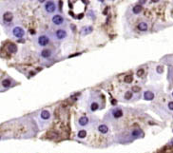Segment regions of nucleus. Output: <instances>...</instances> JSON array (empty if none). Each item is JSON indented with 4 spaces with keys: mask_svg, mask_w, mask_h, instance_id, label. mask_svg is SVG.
Masks as SVG:
<instances>
[{
    "mask_svg": "<svg viewBox=\"0 0 173 153\" xmlns=\"http://www.w3.org/2000/svg\"><path fill=\"white\" fill-rule=\"evenodd\" d=\"M45 11L48 13H53L56 11V5L53 1H47L45 4Z\"/></svg>",
    "mask_w": 173,
    "mask_h": 153,
    "instance_id": "f257e3e1",
    "label": "nucleus"
},
{
    "mask_svg": "<svg viewBox=\"0 0 173 153\" xmlns=\"http://www.w3.org/2000/svg\"><path fill=\"white\" fill-rule=\"evenodd\" d=\"M12 35L16 38H22L25 35V31L24 29H22L21 27H14L12 29Z\"/></svg>",
    "mask_w": 173,
    "mask_h": 153,
    "instance_id": "f03ea898",
    "label": "nucleus"
},
{
    "mask_svg": "<svg viewBox=\"0 0 173 153\" xmlns=\"http://www.w3.org/2000/svg\"><path fill=\"white\" fill-rule=\"evenodd\" d=\"M37 43H38L39 46H41V47H46V46L49 43V36L46 35V34L40 35V36L38 37V39H37Z\"/></svg>",
    "mask_w": 173,
    "mask_h": 153,
    "instance_id": "7ed1b4c3",
    "label": "nucleus"
},
{
    "mask_svg": "<svg viewBox=\"0 0 173 153\" xmlns=\"http://www.w3.org/2000/svg\"><path fill=\"white\" fill-rule=\"evenodd\" d=\"M51 21L56 26H60V25H62L64 23V17L62 15H60V14H55V15L52 16Z\"/></svg>",
    "mask_w": 173,
    "mask_h": 153,
    "instance_id": "20e7f679",
    "label": "nucleus"
},
{
    "mask_svg": "<svg viewBox=\"0 0 173 153\" xmlns=\"http://www.w3.org/2000/svg\"><path fill=\"white\" fill-rule=\"evenodd\" d=\"M67 35H68V32L65 31V30H63V29L57 30L55 32V36L58 40H63V39H65V38L67 37Z\"/></svg>",
    "mask_w": 173,
    "mask_h": 153,
    "instance_id": "39448f33",
    "label": "nucleus"
},
{
    "mask_svg": "<svg viewBox=\"0 0 173 153\" xmlns=\"http://www.w3.org/2000/svg\"><path fill=\"white\" fill-rule=\"evenodd\" d=\"M52 54V51H51V49H44L42 51H41V57L42 58H45V59H48L49 58L50 56Z\"/></svg>",
    "mask_w": 173,
    "mask_h": 153,
    "instance_id": "423d86ee",
    "label": "nucleus"
},
{
    "mask_svg": "<svg viewBox=\"0 0 173 153\" xmlns=\"http://www.w3.org/2000/svg\"><path fill=\"white\" fill-rule=\"evenodd\" d=\"M144 99L147 101H151L154 99V93L150 90H147L144 92Z\"/></svg>",
    "mask_w": 173,
    "mask_h": 153,
    "instance_id": "0eeeda50",
    "label": "nucleus"
},
{
    "mask_svg": "<svg viewBox=\"0 0 173 153\" xmlns=\"http://www.w3.org/2000/svg\"><path fill=\"white\" fill-rule=\"evenodd\" d=\"M112 115L115 119H119L123 116V110L121 109H115L112 111Z\"/></svg>",
    "mask_w": 173,
    "mask_h": 153,
    "instance_id": "6e6552de",
    "label": "nucleus"
},
{
    "mask_svg": "<svg viewBox=\"0 0 173 153\" xmlns=\"http://www.w3.org/2000/svg\"><path fill=\"white\" fill-rule=\"evenodd\" d=\"M40 117L42 120H49L50 118V113H49V110H42L41 113H40Z\"/></svg>",
    "mask_w": 173,
    "mask_h": 153,
    "instance_id": "1a4fd4ad",
    "label": "nucleus"
},
{
    "mask_svg": "<svg viewBox=\"0 0 173 153\" xmlns=\"http://www.w3.org/2000/svg\"><path fill=\"white\" fill-rule=\"evenodd\" d=\"M13 18V14H12L11 12H7L4 13V15H3V19H4V21H6V22H11Z\"/></svg>",
    "mask_w": 173,
    "mask_h": 153,
    "instance_id": "9d476101",
    "label": "nucleus"
},
{
    "mask_svg": "<svg viewBox=\"0 0 173 153\" xmlns=\"http://www.w3.org/2000/svg\"><path fill=\"white\" fill-rule=\"evenodd\" d=\"M7 49H8V51L10 53H15L17 51V47H16V45H14L13 43L9 44L8 47H7Z\"/></svg>",
    "mask_w": 173,
    "mask_h": 153,
    "instance_id": "9b49d317",
    "label": "nucleus"
},
{
    "mask_svg": "<svg viewBox=\"0 0 173 153\" xmlns=\"http://www.w3.org/2000/svg\"><path fill=\"white\" fill-rule=\"evenodd\" d=\"M78 124L82 126V127H84V126H86L87 124H88V118L86 116H82L80 117V119L78 120Z\"/></svg>",
    "mask_w": 173,
    "mask_h": 153,
    "instance_id": "f8f14e48",
    "label": "nucleus"
},
{
    "mask_svg": "<svg viewBox=\"0 0 173 153\" xmlns=\"http://www.w3.org/2000/svg\"><path fill=\"white\" fill-rule=\"evenodd\" d=\"M138 30L139 31H148V23H146V22H140L139 24H138Z\"/></svg>",
    "mask_w": 173,
    "mask_h": 153,
    "instance_id": "ddd939ff",
    "label": "nucleus"
},
{
    "mask_svg": "<svg viewBox=\"0 0 173 153\" xmlns=\"http://www.w3.org/2000/svg\"><path fill=\"white\" fill-rule=\"evenodd\" d=\"M98 130H99V132H101V133H103V134H106V133L108 131V126H106V125H100L98 127Z\"/></svg>",
    "mask_w": 173,
    "mask_h": 153,
    "instance_id": "4468645a",
    "label": "nucleus"
},
{
    "mask_svg": "<svg viewBox=\"0 0 173 153\" xmlns=\"http://www.w3.org/2000/svg\"><path fill=\"white\" fill-rule=\"evenodd\" d=\"M143 11V7L141 5H135V6L133 7V9H132V12L133 13H135V14H139L140 12H142Z\"/></svg>",
    "mask_w": 173,
    "mask_h": 153,
    "instance_id": "2eb2a0df",
    "label": "nucleus"
},
{
    "mask_svg": "<svg viewBox=\"0 0 173 153\" xmlns=\"http://www.w3.org/2000/svg\"><path fill=\"white\" fill-rule=\"evenodd\" d=\"M92 31V28L91 27H85L83 30H82V34H88Z\"/></svg>",
    "mask_w": 173,
    "mask_h": 153,
    "instance_id": "dca6fc26",
    "label": "nucleus"
},
{
    "mask_svg": "<svg viewBox=\"0 0 173 153\" xmlns=\"http://www.w3.org/2000/svg\"><path fill=\"white\" fill-rule=\"evenodd\" d=\"M11 84H12V81L10 79H4L2 81V86L5 87H9L11 86Z\"/></svg>",
    "mask_w": 173,
    "mask_h": 153,
    "instance_id": "f3484780",
    "label": "nucleus"
},
{
    "mask_svg": "<svg viewBox=\"0 0 173 153\" xmlns=\"http://www.w3.org/2000/svg\"><path fill=\"white\" fill-rule=\"evenodd\" d=\"M90 109H91V111H96L97 109H99L98 103H96V102H92L91 105H90Z\"/></svg>",
    "mask_w": 173,
    "mask_h": 153,
    "instance_id": "a211bd4d",
    "label": "nucleus"
},
{
    "mask_svg": "<svg viewBox=\"0 0 173 153\" xmlns=\"http://www.w3.org/2000/svg\"><path fill=\"white\" fill-rule=\"evenodd\" d=\"M132 96H133L132 91H127L125 93V99L126 100H130V99L132 98Z\"/></svg>",
    "mask_w": 173,
    "mask_h": 153,
    "instance_id": "6ab92c4d",
    "label": "nucleus"
},
{
    "mask_svg": "<svg viewBox=\"0 0 173 153\" xmlns=\"http://www.w3.org/2000/svg\"><path fill=\"white\" fill-rule=\"evenodd\" d=\"M86 136V130H84V129H83V130H80V131L78 132V137L81 138V139L85 138Z\"/></svg>",
    "mask_w": 173,
    "mask_h": 153,
    "instance_id": "aec40b11",
    "label": "nucleus"
},
{
    "mask_svg": "<svg viewBox=\"0 0 173 153\" xmlns=\"http://www.w3.org/2000/svg\"><path fill=\"white\" fill-rule=\"evenodd\" d=\"M126 83H131L132 81H133V77H132V75H127L126 77H125V80H124Z\"/></svg>",
    "mask_w": 173,
    "mask_h": 153,
    "instance_id": "412c9836",
    "label": "nucleus"
},
{
    "mask_svg": "<svg viewBox=\"0 0 173 153\" xmlns=\"http://www.w3.org/2000/svg\"><path fill=\"white\" fill-rule=\"evenodd\" d=\"M141 134H142V131H141L140 129L134 130V131H133V133H132V135H133L134 137H139V136H140Z\"/></svg>",
    "mask_w": 173,
    "mask_h": 153,
    "instance_id": "4be33fe9",
    "label": "nucleus"
},
{
    "mask_svg": "<svg viewBox=\"0 0 173 153\" xmlns=\"http://www.w3.org/2000/svg\"><path fill=\"white\" fill-rule=\"evenodd\" d=\"M144 73H145V70H144L143 68H140V69L137 71V76H138V77H142L143 75H144Z\"/></svg>",
    "mask_w": 173,
    "mask_h": 153,
    "instance_id": "5701e85b",
    "label": "nucleus"
},
{
    "mask_svg": "<svg viewBox=\"0 0 173 153\" xmlns=\"http://www.w3.org/2000/svg\"><path fill=\"white\" fill-rule=\"evenodd\" d=\"M141 90V88L139 87L138 86H135V87H132V91H134V92H139Z\"/></svg>",
    "mask_w": 173,
    "mask_h": 153,
    "instance_id": "b1692460",
    "label": "nucleus"
},
{
    "mask_svg": "<svg viewBox=\"0 0 173 153\" xmlns=\"http://www.w3.org/2000/svg\"><path fill=\"white\" fill-rule=\"evenodd\" d=\"M163 70H164V68H163L162 66H158V67H157V72H158V73H162Z\"/></svg>",
    "mask_w": 173,
    "mask_h": 153,
    "instance_id": "393cba45",
    "label": "nucleus"
},
{
    "mask_svg": "<svg viewBox=\"0 0 173 153\" xmlns=\"http://www.w3.org/2000/svg\"><path fill=\"white\" fill-rule=\"evenodd\" d=\"M168 109L170 110H173V102H169L168 103Z\"/></svg>",
    "mask_w": 173,
    "mask_h": 153,
    "instance_id": "a878e982",
    "label": "nucleus"
},
{
    "mask_svg": "<svg viewBox=\"0 0 173 153\" xmlns=\"http://www.w3.org/2000/svg\"><path fill=\"white\" fill-rule=\"evenodd\" d=\"M18 42H20V43H21V42H22V43H24L25 41H24V39H19Z\"/></svg>",
    "mask_w": 173,
    "mask_h": 153,
    "instance_id": "bb28decb",
    "label": "nucleus"
},
{
    "mask_svg": "<svg viewBox=\"0 0 173 153\" xmlns=\"http://www.w3.org/2000/svg\"><path fill=\"white\" fill-rule=\"evenodd\" d=\"M169 145H170V146H172V145H173V139H172V141L169 143Z\"/></svg>",
    "mask_w": 173,
    "mask_h": 153,
    "instance_id": "cd10ccee",
    "label": "nucleus"
},
{
    "mask_svg": "<svg viewBox=\"0 0 173 153\" xmlns=\"http://www.w3.org/2000/svg\"><path fill=\"white\" fill-rule=\"evenodd\" d=\"M139 2H140V3H141V4H144V3H145V2H146V1H139Z\"/></svg>",
    "mask_w": 173,
    "mask_h": 153,
    "instance_id": "c85d7f7f",
    "label": "nucleus"
},
{
    "mask_svg": "<svg viewBox=\"0 0 173 153\" xmlns=\"http://www.w3.org/2000/svg\"><path fill=\"white\" fill-rule=\"evenodd\" d=\"M172 96H173V92H172Z\"/></svg>",
    "mask_w": 173,
    "mask_h": 153,
    "instance_id": "c756f323",
    "label": "nucleus"
}]
</instances>
